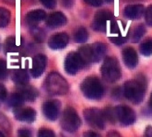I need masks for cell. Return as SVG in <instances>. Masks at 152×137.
<instances>
[{"mask_svg": "<svg viewBox=\"0 0 152 137\" xmlns=\"http://www.w3.org/2000/svg\"><path fill=\"white\" fill-rule=\"evenodd\" d=\"M87 65L85 60L82 58L78 52H69L65 60V70L68 75L73 76L82 70Z\"/></svg>", "mask_w": 152, "mask_h": 137, "instance_id": "cell-7", "label": "cell"}, {"mask_svg": "<svg viewBox=\"0 0 152 137\" xmlns=\"http://www.w3.org/2000/svg\"><path fill=\"white\" fill-rule=\"evenodd\" d=\"M83 115L86 122L92 128L103 130L105 128V117L103 111L97 108H88L84 109Z\"/></svg>", "mask_w": 152, "mask_h": 137, "instance_id": "cell-8", "label": "cell"}, {"mask_svg": "<svg viewBox=\"0 0 152 137\" xmlns=\"http://www.w3.org/2000/svg\"><path fill=\"white\" fill-rule=\"evenodd\" d=\"M84 136H99V134L94 132H88V133H85Z\"/></svg>", "mask_w": 152, "mask_h": 137, "instance_id": "cell-38", "label": "cell"}, {"mask_svg": "<svg viewBox=\"0 0 152 137\" xmlns=\"http://www.w3.org/2000/svg\"><path fill=\"white\" fill-rule=\"evenodd\" d=\"M146 31H147V30H146V27L144 25L140 24V25L136 26V28L131 31V34H130L131 42H138L140 41V39L144 36Z\"/></svg>", "mask_w": 152, "mask_h": 137, "instance_id": "cell-21", "label": "cell"}, {"mask_svg": "<svg viewBox=\"0 0 152 137\" xmlns=\"http://www.w3.org/2000/svg\"><path fill=\"white\" fill-rule=\"evenodd\" d=\"M40 2L49 9H53L56 6V0H40Z\"/></svg>", "mask_w": 152, "mask_h": 137, "instance_id": "cell-33", "label": "cell"}, {"mask_svg": "<svg viewBox=\"0 0 152 137\" xmlns=\"http://www.w3.org/2000/svg\"><path fill=\"white\" fill-rule=\"evenodd\" d=\"M101 74L102 77L110 83H114L121 78V68L118 60L109 56L106 57L101 67Z\"/></svg>", "mask_w": 152, "mask_h": 137, "instance_id": "cell-5", "label": "cell"}, {"mask_svg": "<svg viewBox=\"0 0 152 137\" xmlns=\"http://www.w3.org/2000/svg\"><path fill=\"white\" fill-rule=\"evenodd\" d=\"M4 48H5V52H13L20 50V47L16 43V39L13 36H10V37H7L6 39Z\"/></svg>", "mask_w": 152, "mask_h": 137, "instance_id": "cell-25", "label": "cell"}, {"mask_svg": "<svg viewBox=\"0 0 152 137\" xmlns=\"http://www.w3.org/2000/svg\"><path fill=\"white\" fill-rule=\"evenodd\" d=\"M29 75L24 69H17L12 74V81L17 86H24L29 83Z\"/></svg>", "mask_w": 152, "mask_h": 137, "instance_id": "cell-20", "label": "cell"}, {"mask_svg": "<svg viewBox=\"0 0 152 137\" xmlns=\"http://www.w3.org/2000/svg\"><path fill=\"white\" fill-rule=\"evenodd\" d=\"M24 102H25L24 99L22 98V97L20 95V93L18 92V91H16L14 94H12L10 98H8V99L7 100V105L10 107H11V108H14V109L21 106Z\"/></svg>", "mask_w": 152, "mask_h": 137, "instance_id": "cell-23", "label": "cell"}, {"mask_svg": "<svg viewBox=\"0 0 152 137\" xmlns=\"http://www.w3.org/2000/svg\"><path fill=\"white\" fill-rule=\"evenodd\" d=\"M140 52L145 56H150L152 54V38H148L140 44Z\"/></svg>", "mask_w": 152, "mask_h": 137, "instance_id": "cell-26", "label": "cell"}, {"mask_svg": "<svg viewBox=\"0 0 152 137\" xmlns=\"http://www.w3.org/2000/svg\"><path fill=\"white\" fill-rule=\"evenodd\" d=\"M47 65V57L42 53L36 54L32 59V66L31 69V76L35 78L40 77L44 70L46 68Z\"/></svg>", "mask_w": 152, "mask_h": 137, "instance_id": "cell-12", "label": "cell"}, {"mask_svg": "<svg viewBox=\"0 0 152 137\" xmlns=\"http://www.w3.org/2000/svg\"><path fill=\"white\" fill-rule=\"evenodd\" d=\"M145 13V7L143 5L135 4V5H129L126 7L124 9V15L129 20H137L144 15Z\"/></svg>", "mask_w": 152, "mask_h": 137, "instance_id": "cell-17", "label": "cell"}, {"mask_svg": "<svg viewBox=\"0 0 152 137\" xmlns=\"http://www.w3.org/2000/svg\"><path fill=\"white\" fill-rule=\"evenodd\" d=\"M66 17L61 11H56L50 14L46 19V25L49 28L56 29L66 24Z\"/></svg>", "mask_w": 152, "mask_h": 137, "instance_id": "cell-16", "label": "cell"}, {"mask_svg": "<svg viewBox=\"0 0 152 137\" xmlns=\"http://www.w3.org/2000/svg\"><path fill=\"white\" fill-rule=\"evenodd\" d=\"M85 3L91 7H101L102 5V0H84Z\"/></svg>", "mask_w": 152, "mask_h": 137, "instance_id": "cell-35", "label": "cell"}, {"mask_svg": "<svg viewBox=\"0 0 152 137\" xmlns=\"http://www.w3.org/2000/svg\"><path fill=\"white\" fill-rule=\"evenodd\" d=\"M18 135L23 137H30L31 136V132L28 128H20L19 131H18Z\"/></svg>", "mask_w": 152, "mask_h": 137, "instance_id": "cell-34", "label": "cell"}, {"mask_svg": "<svg viewBox=\"0 0 152 137\" xmlns=\"http://www.w3.org/2000/svg\"><path fill=\"white\" fill-rule=\"evenodd\" d=\"M149 107H150V109H152V93H151L150 98H149Z\"/></svg>", "mask_w": 152, "mask_h": 137, "instance_id": "cell-39", "label": "cell"}, {"mask_svg": "<svg viewBox=\"0 0 152 137\" xmlns=\"http://www.w3.org/2000/svg\"><path fill=\"white\" fill-rule=\"evenodd\" d=\"M0 136H4V133H1V132H0Z\"/></svg>", "mask_w": 152, "mask_h": 137, "instance_id": "cell-42", "label": "cell"}, {"mask_svg": "<svg viewBox=\"0 0 152 137\" xmlns=\"http://www.w3.org/2000/svg\"><path fill=\"white\" fill-rule=\"evenodd\" d=\"M10 11L5 7H0V28H5L10 22Z\"/></svg>", "mask_w": 152, "mask_h": 137, "instance_id": "cell-24", "label": "cell"}, {"mask_svg": "<svg viewBox=\"0 0 152 137\" xmlns=\"http://www.w3.org/2000/svg\"><path fill=\"white\" fill-rule=\"evenodd\" d=\"M39 137H55L56 133L48 128H42L38 132Z\"/></svg>", "mask_w": 152, "mask_h": 137, "instance_id": "cell-30", "label": "cell"}, {"mask_svg": "<svg viewBox=\"0 0 152 137\" xmlns=\"http://www.w3.org/2000/svg\"><path fill=\"white\" fill-rule=\"evenodd\" d=\"M0 125H1L2 127H4L5 129H10V124H8V122L7 119L2 115L0 114Z\"/></svg>", "mask_w": 152, "mask_h": 137, "instance_id": "cell-36", "label": "cell"}, {"mask_svg": "<svg viewBox=\"0 0 152 137\" xmlns=\"http://www.w3.org/2000/svg\"><path fill=\"white\" fill-rule=\"evenodd\" d=\"M102 111H103L106 121H109L112 123H114L116 121H117V119H116V114H115V108L107 107Z\"/></svg>", "mask_w": 152, "mask_h": 137, "instance_id": "cell-27", "label": "cell"}, {"mask_svg": "<svg viewBox=\"0 0 152 137\" xmlns=\"http://www.w3.org/2000/svg\"><path fill=\"white\" fill-rule=\"evenodd\" d=\"M113 13L112 11L109 10H100L98 11L94 17H93V21H92V29L96 31H100V32H104L107 28V21L113 20Z\"/></svg>", "mask_w": 152, "mask_h": 137, "instance_id": "cell-10", "label": "cell"}, {"mask_svg": "<svg viewBox=\"0 0 152 137\" xmlns=\"http://www.w3.org/2000/svg\"><path fill=\"white\" fill-rule=\"evenodd\" d=\"M123 61L126 67L129 69H134L138 63V56L136 50L132 47L124 48L122 52Z\"/></svg>", "mask_w": 152, "mask_h": 137, "instance_id": "cell-15", "label": "cell"}, {"mask_svg": "<svg viewBox=\"0 0 152 137\" xmlns=\"http://www.w3.org/2000/svg\"><path fill=\"white\" fill-rule=\"evenodd\" d=\"M88 39V32L84 27H79L74 33V41L77 43H84Z\"/></svg>", "mask_w": 152, "mask_h": 137, "instance_id": "cell-22", "label": "cell"}, {"mask_svg": "<svg viewBox=\"0 0 152 137\" xmlns=\"http://www.w3.org/2000/svg\"><path fill=\"white\" fill-rule=\"evenodd\" d=\"M109 40L113 42V43H114V44H116V45H122V44H124V42H126V41H127V38L126 37H123V36H116V37H110L109 38Z\"/></svg>", "mask_w": 152, "mask_h": 137, "instance_id": "cell-31", "label": "cell"}, {"mask_svg": "<svg viewBox=\"0 0 152 137\" xmlns=\"http://www.w3.org/2000/svg\"><path fill=\"white\" fill-rule=\"evenodd\" d=\"M145 135L152 137V126H148L145 130Z\"/></svg>", "mask_w": 152, "mask_h": 137, "instance_id": "cell-37", "label": "cell"}, {"mask_svg": "<svg viewBox=\"0 0 152 137\" xmlns=\"http://www.w3.org/2000/svg\"><path fill=\"white\" fill-rule=\"evenodd\" d=\"M106 45L102 42H95L81 46L78 52L87 63L100 62L106 53Z\"/></svg>", "mask_w": 152, "mask_h": 137, "instance_id": "cell-4", "label": "cell"}, {"mask_svg": "<svg viewBox=\"0 0 152 137\" xmlns=\"http://www.w3.org/2000/svg\"><path fill=\"white\" fill-rule=\"evenodd\" d=\"M19 89L17 91L20 93V95L22 97L24 101H30L32 102L36 99L38 96V91L35 89L33 87L29 86L28 84L24 86H19Z\"/></svg>", "mask_w": 152, "mask_h": 137, "instance_id": "cell-19", "label": "cell"}, {"mask_svg": "<svg viewBox=\"0 0 152 137\" xmlns=\"http://www.w3.org/2000/svg\"><path fill=\"white\" fill-rule=\"evenodd\" d=\"M147 90V79L139 74L134 79L126 81L124 85V95L134 104H139L143 101Z\"/></svg>", "mask_w": 152, "mask_h": 137, "instance_id": "cell-1", "label": "cell"}, {"mask_svg": "<svg viewBox=\"0 0 152 137\" xmlns=\"http://www.w3.org/2000/svg\"><path fill=\"white\" fill-rule=\"evenodd\" d=\"M7 76V62L4 59H0V80H3Z\"/></svg>", "mask_w": 152, "mask_h": 137, "instance_id": "cell-28", "label": "cell"}, {"mask_svg": "<svg viewBox=\"0 0 152 137\" xmlns=\"http://www.w3.org/2000/svg\"><path fill=\"white\" fill-rule=\"evenodd\" d=\"M69 37L66 32H58L52 35L49 41L48 45L53 50H62L68 44Z\"/></svg>", "mask_w": 152, "mask_h": 137, "instance_id": "cell-14", "label": "cell"}, {"mask_svg": "<svg viewBox=\"0 0 152 137\" xmlns=\"http://www.w3.org/2000/svg\"><path fill=\"white\" fill-rule=\"evenodd\" d=\"M80 89L83 95L92 100L101 99L104 95V87L99 78L96 77H86L80 85Z\"/></svg>", "mask_w": 152, "mask_h": 137, "instance_id": "cell-3", "label": "cell"}, {"mask_svg": "<svg viewBox=\"0 0 152 137\" xmlns=\"http://www.w3.org/2000/svg\"><path fill=\"white\" fill-rule=\"evenodd\" d=\"M7 91L6 87L2 84H0V106L2 105V103L5 100H7Z\"/></svg>", "mask_w": 152, "mask_h": 137, "instance_id": "cell-32", "label": "cell"}, {"mask_svg": "<svg viewBox=\"0 0 152 137\" xmlns=\"http://www.w3.org/2000/svg\"><path fill=\"white\" fill-rule=\"evenodd\" d=\"M61 127L64 131L67 133H75L81 126V120L77 112L72 107H67L61 118Z\"/></svg>", "mask_w": 152, "mask_h": 137, "instance_id": "cell-6", "label": "cell"}, {"mask_svg": "<svg viewBox=\"0 0 152 137\" xmlns=\"http://www.w3.org/2000/svg\"><path fill=\"white\" fill-rule=\"evenodd\" d=\"M14 116L18 121L25 122H33L36 119V111L32 108H23L21 106L14 109Z\"/></svg>", "mask_w": 152, "mask_h": 137, "instance_id": "cell-13", "label": "cell"}, {"mask_svg": "<svg viewBox=\"0 0 152 137\" xmlns=\"http://www.w3.org/2000/svg\"><path fill=\"white\" fill-rule=\"evenodd\" d=\"M116 119L124 126H128L136 122V113L126 105H120L115 107Z\"/></svg>", "mask_w": 152, "mask_h": 137, "instance_id": "cell-9", "label": "cell"}, {"mask_svg": "<svg viewBox=\"0 0 152 137\" xmlns=\"http://www.w3.org/2000/svg\"><path fill=\"white\" fill-rule=\"evenodd\" d=\"M105 1H106L107 3H113V0H105Z\"/></svg>", "mask_w": 152, "mask_h": 137, "instance_id": "cell-41", "label": "cell"}, {"mask_svg": "<svg viewBox=\"0 0 152 137\" xmlns=\"http://www.w3.org/2000/svg\"><path fill=\"white\" fill-rule=\"evenodd\" d=\"M25 19L30 26L36 27L37 24L46 19V13L42 9H34L27 13Z\"/></svg>", "mask_w": 152, "mask_h": 137, "instance_id": "cell-18", "label": "cell"}, {"mask_svg": "<svg viewBox=\"0 0 152 137\" xmlns=\"http://www.w3.org/2000/svg\"><path fill=\"white\" fill-rule=\"evenodd\" d=\"M61 103L56 99H49L42 104V112L49 121H56L60 115Z\"/></svg>", "mask_w": 152, "mask_h": 137, "instance_id": "cell-11", "label": "cell"}, {"mask_svg": "<svg viewBox=\"0 0 152 137\" xmlns=\"http://www.w3.org/2000/svg\"><path fill=\"white\" fill-rule=\"evenodd\" d=\"M144 16H145V20H146V23L152 27V5L148 6L146 9H145V13H144Z\"/></svg>", "mask_w": 152, "mask_h": 137, "instance_id": "cell-29", "label": "cell"}, {"mask_svg": "<svg viewBox=\"0 0 152 137\" xmlns=\"http://www.w3.org/2000/svg\"><path fill=\"white\" fill-rule=\"evenodd\" d=\"M111 135H118V136H120L119 133H115V132H113V133H108V136H111Z\"/></svg>", "mask_w": 152, "mask_h": 137, "instance_id": "cell-40", "label": "cell"}, {"mask_svg": "<svg viewBox=\"0 0 152 137\" xmlns=\"http://www.w3.org/2000/svg\"><path fill=\"white\" fill-rule=\"evenodd\" d=\"M43 87L50 95L62 96L66 95L69 90L67 81L57 72H52L44 80Z\"/></svg>", "mask_w": 152, "mask_h": 137, "instance_id": "cell-2", "label": "cell"}]
</instances>
